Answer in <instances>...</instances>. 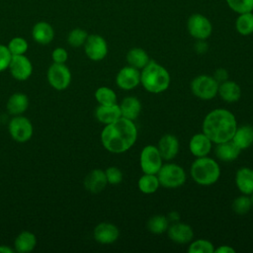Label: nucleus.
Listing matches in <instances>:
<instances>
[{"instance_id": "obj_1", "label": "nucleus", "mask_w": 253, "mask_h": 253, "mask_svg": "<svg viewBox=\"0 0 253 253\" xmlns=\"http://www.w3.org/2000/svg\"><path fill=\"white\" fill-rule=\"evenodd\" d=\"M137 138V128L133 121L121 117L106 125L101 132L103 146L112 153H123L128 150Z\"/></svg>"}, {"instance_id": "obj_2", "label": "nucleus", "mask_w": 253, "mask_h": 253, "mask_svg": "<svg viewBox=\"0 0 253 253\" xmlns=\"http://www.w3.org/2000/svg\"><path fill=\"white\" fill-rule=\"evenodd\" d=\"M236 127L235 116L222 108L211 111L203 121V132L216 144L231 140Z\"/></svg>"}, {"instance_id": "obj_3", "label": "nucleus", "mask_w": 253, "mask_h": 253, "mask_svg": "<svg viewBox=\"0 0 253 253\" xmlns=\"http://www.w3.org/2000/svg\"><path fill=\"white\" fill-rule=\"evenodd\" d=\"M170 81V74L167 69L156 61L149 60L141 69L140 83L149 93L159 94L164 92L168 89Z\"/></svg>"}, {"instance_id": "obj_4", "label": "nucleus", "mask_w": 253, "mask_h": 253, "mask_svg": "<svg viewBox=\"0 0 253 253\" xmlns=\"http://www.w3.org/2000/svg\"><path fill=\"white\" fill-rule=\"evenodd\" d=\"M193 180L202 186H211L216 183L220 176V168L217 162L208 156L197 157L190 169Z\"/></svg>"}, {"instance_id": "obj_5", "label": "nucleus", "mask_w": 253, "mask_h": 253, "mask_svg": "<svg viewBox=\"0 0 253 253\" xmlns=\"http://www.w3.org/2000/svg\"><path fill=\"white\" fill-rule=\"evenodd\" d=\"M157 178L160 186L168 189H174L184 185L186 182V173L180 165L167 163L161 166L157 172Z\"/></svg>"}, {"instance_id": "obj_6", "label": "nucleus", "mask_w": 253, "mask_h": 253, "mask_svg": "<svg viewBox=\"0 0 253 253\" xmlns=\"http://www.w3.org/2000/svg\"><path fill=\"white\" fill-rule=\"evenodd\" d=\"M218 82L209 75H199L191 82L192 93L202 100H211L217 95Z\"/></svg>"}, {"instance_id": "obj_7", "label": "nucleus", "mask_w": 253, "mask_h": 253, "mask_svg": "<svg viewBox=\"0 0 253 253\" xmlns=\"http://www.w3.org/2000/svg\"><path fill=\"white\" fill-rule=\"evenodd\" d=\"M49 85L58 91L66 89L71 82V72L64 63H52L47 70Z\"/></svg>"}, {"instance_id": "obj_8", "label": "nucleus", "mask_w": 253, "mask_h": 253, "mask_svg": "<svg viewBox=\"0 0 253 253\" xmlns=\"http://www.w3.org/2000/svg\"><path fill=\"white\" fill-rule=\"evenodd\" d=\"M139 164L143 173L157 174L162 166V157L158 148L154 145H146L139 156Z\"/></svg>"}, {"instance_id": "obj_9", "label": "nucleus", "mask_w": 253, "mask_h": 253, "mask_svg": "<svg viewBox=\"0 0 253 253\" xmlns=\"http://www.w3.org/2000/svg\"><path fill=\"white\" fill-rule=\"evenodd\" d=\"M187 30L196 40H207L212 32L211 21L204 15L196 13L189 17L187 21Z\"/></svg>"}, {"instance_id": "obj_10", "label": "nucleus", "mask_w": 253, "mask_h": 253, "mask_svg": "<svg viewBox=\"0 0 253 253\" xmlns=\"http://www.w3.org/2000/svg\"><path fill=\"white\" fill-rule=\"evenodd\" d=\"M8 129L10 135L17 142L28 141L34 132L33 125L29 119L23 116H15L9 123Z\"/></svg>"}, {"instance_id": "obj_11", "label": "nucleus", "mask_w": 253, "mask_h": 253, "mask_svg": "<svg viewBox=\"0 0 253 253\" xmlns=\"http://www.w3.org/2000/svg\"><path fill=\"white\" fill-rule=\"evenodd\" d=\"M84 51L91 60L100 61L104 59L108 53L107 42L100 35H89L84 43Z\"/></svg>"}, {"instance_id": "obj_12", "label": "nucleus", "mask_w": 253, "mask_h": 253, "mask_svg": "<svg viewBox=\"0 0 253 253\" xmlns=\"http://www.w3.org/2000/svg\"><path fill=\"white\" fill-rule=\"evenodd\" d=\"M8 68L11 75L19 81L27 80L33 73V64L25 54L12 55Z\"/></svg>"}, {"instance_id": "obj_13", "label": "nucleus", "mask_w": 253, "mask_h": 253, "mask_svg": "<svg viewBox=\"0 0 253 253\" xmlns=\"http://www.w3.org/2000/svg\"><path fill=\"white\" fill-rule=\"evenodd\" d=\"M116 83L123 90H132L140 83V72L130 65L125 66L118 72Z\"/></svg>"}, {"instance_id": "obj_14", "label": "nucleus", "mask_w": 253, "mask_h": 253, "mask_svg": "<svg viewBox=\"0 0 253 253\" xmlns=\"http://www.w3.org/2000/svg\"><path fill=\"white\" fill-rule=\"evenodd\" d=\"M94 239L101 244H111L115 242L119 236V228L111 222H101L96 225L93 231Z\"/></svg>"}, {"instance_id": "obj_15", "label": "nucleus", "mask_w": 253, "mask_h": 253, "mask_svg": "<svg viewBox=\"0 0 253 253\" xmlns=\"http://www.w3.org/2000/svg\"><path fill=\"white\" fill-rule=\"evenodd\" d=\"M168 237L175 243L186 244L190 242L194 237L193 228L186 223L183 222H173L167 229Z\"/></svg>"}, {"instance_id": "obj_16", "label": "nucleus", "mask_w": 253, "mask_h": 253, "mask_svg": "<svg viewBox=\"0 0 253 253\" xmlns=\"http://www.w3.org/2000/svg\"><path fill=\"white\" fill-rule=\"evenodd\" d=\"M83 184L85 189L90 193L98 194L102 192L108 184L105 171L101 169H94L90 171L86 175Z\"/></svg>"}, {"instance_id": "obj_17", "label": "nucleus", "mask_w": 253, "mask_h": 253, "mask_svg": "<svg viewBox=\"0 0 253 253\" xmlns=\"http://www.w3.org/2000/svg\"><path fill=\"white\" fill-rule=\"evenodd\" d=\"M157 148L162 159L171 160L179 152V140L174 134L166 133L159 139Z\"/></svg>"}, {"instance_id": "obj_18", "label": "nucleus", "mask_w": 253, "mask_h": 253, "mask_svg": "<svg viewBox=\"0 0 253 253\" xmlns=\"http://www.w3.org/2000/svg\"><path fill=\"white\" fill-rule=\"evenodd\" d=\"M212 141L204 133L194 134L189 142V148L191 153L196 157L208 156L211 152Z\"/></svg>"}, {"instance_id": "obj_19", "label": "nucleus", "mask_w": 253, "mask_h": 253, "mask_svg": "<svg viewBox=\"0 0 253 253\" xmlns=\"http://www.w3.org/2000/svg\"><path fill=\"white\" fill-rule=\"evenodd\" d=\"M32 37L40 44H48L54 38V30L47 22H38L32 29Z\"/></svg>"}, {"instance_id": "obj_20", "label": "nucleus", "mask_w": 253, "mask_h": 253, "mask_svg": "<svg viewBox=\"0 0 253 253\" xmlns=\"http://www.w3.org/2000/svg\"><path fill=\"white\" fill-rule=\"evenodd\" d=\"M235 184L242 194H253V170L248 167L239 168L235 174Z\"/></svg>"}, {"instance_id": "obj_21", "label": "nucleus", "mask_w": 253, "mask_h": 253, "mask_svg": "<svg viewBox=\"0 0 253 253\" xmlns=\"http://www.w3.org/2000/svg\"><path fill=\"white\" fill-rule=\"evenodd\" d=\"M95 117L100 123L109 125L122 117L120 106L118 104L99 105L95 111Z\"/></svg>"}, {"instance_id": "obj_22", "label": "nucleus", "mask_w": 253, "mask_h": 253, "mask_svg": "<svg viewBox=\"0 0 253 253\" xmlns=\"http://www.w3.org/2000/svg\"><path fill=\"white\" fill-rule=\"evenodd\" d=\"M240 152L241 149H239L232 140L217 143L214 149L215 156L219 160L224 162H230L235 160L239 156Z\"/></svg>"}, {"instance_id": "obj_23", "label": "nucleus", "mask_w": 253, "mask_h": 253, "mask_svg": "<svg viewBox=\"0 0 253 253\" xmlns=\"http://www.w3.org/2000/svg\"><path fill=\"white\" fill-rule=\"evenodd\" d=\"M217 93L223 101L227 103H234L241 97V88L236 82L226 80L218 85Z\"/></svg>"}, {"instance_id": "obj_24", "label": "nucleus", "mask_w": 253, "mask_h": 253, "mask_svg": "<svg viewBox=\"0 0 253 253\" xmlns=\"http://www.w3.org/2000/svg\"><path fill=\"white\" fill-rule=\"evenodd\" d=\"M122 113V117L128 119L130 121H134L140 114L141 111V103L140 101L132 96H128L124 98V100L119 105Z\"/></svg>"}, {"instance_id": "obj_25", "label": "nucleus", "mask_w": 253, "mask_h": 253, "mask_svg": "<svg viewBox=\"0 0 253 253\" xmlns=\"http://www.w3.org/2000/svg\"><path fill=\"white\" fill-rule=\"evenodd\" d=\"M29 107V98L26 94L17 92L10 96L7 101L6 108L7 111L14 116L22 115Z\"/></svg>"}, {"instance_id": "obj_26", "label": "nucleus", "mask_w": 253, "mask_h": 253, "mask_svg": "<svg viewBox=\"0 0 253 253\" xmlns=\"http://www.w3.org/2000/svg\"><path fill=\"white\" fill-rule=\"evenodd\" d=\"M231 140L241 150L248 148L253 143V126L249 125L237 126Z\"/></svg>"}, {"instance_id": "obj_27", "label": "nucleus", "mask_w": 253, "mask_h": 253, "mask_svg": "<svg viewBox=\"0 0 253 253\" xmlns=\"http://www.w3.org/2000/svg\"><path fill=\"white\" fill-rule=\"evenodd\" d=\"M37 245L36 235L28 230L22 231L14 241L15 250L19 253H28L35 249Z\"/></svg>"}, {"instance_id": "obj_28", "label": "nucleus", "mask_w": 253, "mask_h": 253, "mask_svg": "<svg viewBox=\"0 0 253 253\" xmlns=\"http://www.w3.org/2000/svg\"><path fill=\"white\" fill-rule=\"evenodd\" d=\"M149 60L150 59L147 52L141 47H133L126 53V61L128 65L136 69H142L149 62Z\"/></svg>"}, {"instance_id": "obj_29", "label": "nucleus", "mask_w": 253, "mask_h": 253, "mask_svg": "<svg viewBox=\"0 0 253 253\" xmlns=\"http://www.w3.org/2000/svg\"><path fill=\"white\" fill-rule=\"evenodd\" d=\"M138 189L141 193L149 195L153 194L157 191L160 184L158 181V178L155 174H143L137 182Z\"/></svg>"}, {"instance_id": "obj_30", "label": "nucleus", "mask_w": 253, "mask_h": 253, "mask_svg": "<svg viewBox=\"0 0 253 253\" xmlns=\"http://www.w3.org/2000/svg\"><path fill=\"white\" fill-rule=\"evenodd\" d=\"M235 28L238 34L242 36H249L253 33V13L247 12L238 14L235 21Z\"/></svg>"}, {"instance_id": "obj_31", "label": "nucleus", "mask_w": 253, "mask_h": 253, "mask_svg": "<svg viewBox=\"0 0 253 253\" xmlns=\"http://www.w3.org/2000/svg\"><path fill=\"white\" fill-rule=\"evenodd\" d=\"M169 220L167 216L161 215V214H156L151 216L148 221H147V229L154 234H160L165 231H167L169 227Z\"/></svg>"}, {"instance_id": "obj_32", "label": "nucleus", "mask_w": 253, "mask_h": 253, "mask_svg": "<svg viewBox=\"0 0 253 253\" xmlns=\"http://www.w3.org/2000/svg\"><path fill=\"white\" fill-rule=\"evenodd\" d=\"M95 99L99 105H115L117 104L116 92L106 86L99 87L95 92Z\"/></svg>"}, {"instance_id": "obj_33", "label": "nucleus", "mask_w": 253, "mask_h": 253, "mask_svg": "<svg viewBox=\"0 0 253 253\" xmlns=\"http://www.w3.org/2000/svg\"><path fill=\"white\" fill-rule=\"evenodd\" d=\"M88 36L89 35L85 30L80 28H75L69 32L67 36V42L69 45L73 47H79L84 45Z\"/></svg>"}, {"instance_id": "obj_34", "label": "nucleus", "mask_w": 253, "mask_h": 253, "mask_svg": "<svg viewBox=\"0 0 253 253\" xmlns=\"http://www.w3.org/2000/svg\"><path fill=\"white\" fill-rule=\"evenodd\" d=\"M252 208L251 198L248 195H242L235 198L232 202V210L237 214H245Z\"/></svg>"}, {"instance_id": "obj_35", "label": "nucleus", "mask_w": 253, "mask_h": 253, "mask_svg": "<svg viewBox=\"0 0 253 253\" xmlns=\"http://www.w3.org/2000/svg\"><path fill=\"white\" fill-rule=\"evenodd\" d=\"M213 244L206 239H197L189 245V253H213Z\"/></svg>"}, {"instance_id": "obj_36", "label": "nucleus", "mask_w": 253, "mask_h": 253, "mask_svg": "<svg viewBox=\"0 0 253 253\" xmlns=\"http://www.w3.org/2000/svg\"><path fill=\"white\" fill-rule=\"evenodd\" d=\"M28 42L24 38L21 37H15L13 38L7 47L12 55H20V54H25L26 51L28 50Z\"/></svg>"}, {"instance_id": "obj_37", "label": "nucleus", "mask_w": 253, "mask_h": 253, "mask_svg": "<svg viewBox=\"0 0 253 253\" xmlns=\"http://www.w3.org/2000/svg\"><path fill=\"white\" fill-rule=\"evenodd\" d=\"M228 7L237 14L253 12V0H225Z\"/></svg>"}, {"instance_id": "obj_38", "label": "nucleus", "mask_w": 253, "mask_h": 253, "mask_svg": "<svg viewBox=\"0 0 253 253\" xmlns=\"http://www.w3.org/2000/svg\"><path fill=\"white\" fill-rule=\"evenodd\" d=\"M108 184L118 185L123 181V172L116 166H110L105 170Z\"/></svg>"}, {"instance_id": "obj_39", "label": "nucleus", "mask_w": 253, "mask_h": 253, "mask_svg": "<svg viewBox=\"0 0 253 253\" xmlns=\"http://www.w3.org/2000/svg\"><path fill=\"white\" fill-rule=\"evenodd\" d=\"M11 57L12 54L10 53L7 45L0 43V72L8 68Z\"/></svg>"}, {"instance_id": "obj_40", "label": "nucleus", "mask_w": 253, "mask_h": 253, "mask_svg": "<svg viewBox=\"0 0 253 253\" xmlns=\"http://www.w3.org/2000/svg\"><path fill=\"white\" fill-rule=\"evenodd\" d=\"M68 54L63 47H56L51 52V58L54 63H65Z\"/></svg>"}, {"instance_id": "obj_41", "label": "nucleus", "mask_w": 253, "mask_h": 253, "mask_svg": "<svg viewBox=\"0 0 253 253\" xmlns=\"http://www.w3.org/2000/svg\"><path fill=\"white\" fill-rule=\"evenodd\" d=\"M212 77L218 82V84H220V83L228 80V72L224 68H218L215 70Z\"/></svg>"}, {"instance_id": "obj_42", "label": "nucleus", "mask_w": 253, "mask_h": 253, "mask_svg": "<svg viewBox=\"0 0 253 253\" xmlns=\"http://www.w3.org/2000/svg\"><path fill=\"white\" fill-rule=\"evenodd\" d=\"M195 49L198 53H205L208 50V44L205 40H198L195 44Z\"/></svg>"}, {"instance_id": "obj_43", "label": "nucleus", "mask_w": 253, "mask_h": 253, "mask_svg": "<svg viewBox=\"0 0 253 253\" xmlns=\"http://www.w3.org/2000/svg\"><path fill=\"white\" fill-rule=\"evenodd\" d=\"M214 252L215 253H235V250L233 249V247L229 245H220L216 249H214L213 253Z\"/></svg>"}, {"instance_id": "obj_44", "label": "nucleus", "mask_w": 253, "mask_h": 253, "mask_svg": "<svg viewBox=\"0 0 253 253\" xmlns=\"http://www.w3.org/2000/svg\"><path fill=\"white\" fill-rule=\"evenodd\" d=\"M167 218H168V220L171 221V222H176V221L179 220L180 215H179V213H178L177 211H171V212L168 213Z\"/></svg>"}, {"instance_id": "obj_45", "label": "nucleus", "mask_w": 253, "mask_h": 253, "mask_svg": "<svg viewBox=\"0 0 253 253\" xmlns=\"http://www.w3.org/2000/svg\"><path fill=\"white\" fill-rule=\"evenodd\" d=\"M14 250L6 245H0V253H13Z\"/></svg>"}, {"instance_id": "obj_46", "label": "nucleus", "mask_w": 253, "mask_h": 253, "mask_svg": "<svg viewBox=\"0 0 253 253\" xmlns=\"http://www.w3.org/2000/svg\"><path fill=\"white\" fill-rule=\"evenodd\" d=\"M251 203H252V207H253V194H251Z\"/></svg>"}]
</instances>
